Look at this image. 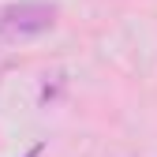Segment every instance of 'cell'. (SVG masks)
I'll use <instances>...</instances> for the list:
<instances>
[{
	"label": "cell",
	"instance_id": "cell-1",
	"mask_svg": "<svg viewBox=\"0 0 157 157\" xmlns=\"http://www.w3.org/2000/svg\"><path fill=\"white\" fill-rule=\"evenodd\" d=\"M52 26H56V4H45V0H19V4L0 8V45L41 37Z\"/></svg>",
	"mask_w": 157,
	"mask_h": 157
},
{
	"label": "cell",
	"instance_id": "cell-2",
	"mask_svg": "<svg viewBox=\"0 0 157 157\" xmlns=\"http://www.w3.org/2000/svg\"><path fill=\"white\" fill-rule=\"evenodd\" d=\"M37 153H41V146H37V150H30V153H26V157H37Z\"/></svg>",
	"mask_w": 157,
	"mask_h": 157
}]
</instances>
